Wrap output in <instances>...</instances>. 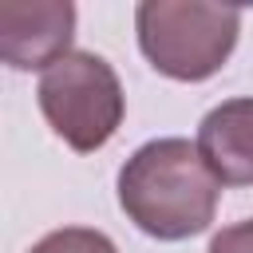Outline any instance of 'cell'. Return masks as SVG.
Wrapping results in <instances>:
<instances>
[{"instance_id": "1", "label": "cell", "mask_w": 253, "mask_h": 253, "mask_svg": "<svg viewBox=\"0 0 253 253\" xmlns=\"http://www.w3.org/2000/svg\"><path fill=\"white\" fill-rule=\"evenodd\" d=\"M221 182L190 138H150L119 170V206L154 241H186L210 229Z\"/></svg>"}, {"instance_id": "2", "label": "cell", "mask_w": 253, "mask_h": 253, "mask_svg": "<svg viewBox=\"0 0 253 253\" xmlns=\"http://www.w3.org/2000/svg\"><path fill=\"white\" fill-rule=\"evenodd\" d=\"M134 32L146 63L178 83H202L225 67L237 47L241 8L206 0H142Z\"/></svg>"}, {"instance_id": "3", "label": "cell", "mask_w": 253, "mask_h": 253, "mask_svg": "<svg viewBox=\"0 0 253 253\" xmlns=\"http://www.w3.org/2000/svg\"><path fill=\"white\" fill-rule=\"evenodd\" d=\"M36 103L47 126L79 154H95L115 138L126 115V95L115 67L95 51H67L36 87Z\"/></svg>"}, {"instance_id": "4", "label": "cell", "mask_w": 253, "mask_h": 253, "mask_svg": "<svg viewBox=\"0 0 253 253\" xmlns=\"http://www.w3.org/2000/svg\"><path fill=\"white\" fill-rule=\"evenodd\" d=\"M75 4L71 0H4L0 4V55L16 71H47L71 51Z\"/></svg>"}, {"instance_id": "5", "label": "cell", "mask_w": 253, "mask_h": 253, "mask_svg": "<svg viewBox=\"0 0 253 253\" xmlns=\"http://www.w3.org/2000/svg\"><path fill=\"white\" fill-rule=\"evenodd\" d=\"M198 150L221 186H253V95L217 103L198 123Z\"/></svg>"}, {"instance_id": "6", "label": "cell", "mask_w": 253, "mask_h": 253, "mask_svg": "<svg viewBox=\"0 0 253 253\" xmlns=\"http://www.w3.org/2000/svg\"><path fill=\"white\" fill-rule=\"evenodd\" d=\"M28 253H119V249L103 229L63 225V229H51L47 237H40Z\"/></svg>"}, {"instance_id": "7", "label": "cell", "mask_w": 253, "mask_h": 253, "mask_svg": "<svg viewBox=\"0 0 253 253\" xmlns=\"http://www.w3.org/2000/svg\"><path fill=\"white\" fill-rule=\"evenodd\" d=\"M206 253H253V217L237 221V225H225L221 233H213V241H210Z\"/></svg>"}]
</instances>
